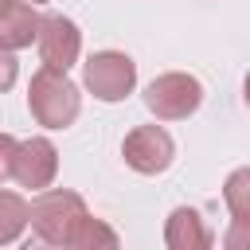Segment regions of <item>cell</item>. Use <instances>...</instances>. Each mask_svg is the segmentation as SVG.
<instances>
[{"mask_svg": "<svg viewBox=\"0 0 250 250\" xmlns=\"http://www.w3.org/2000/svg\"><path fill=\"white\" fill-rule=\"evenodd\" d=\"M27 223H31V230L47 246H78V250L117 246V234L102 219H90L82 195L78 191H66V188L39 191V199L27 207Z\"/></svg>", "mask_w": 250, "mask_h": 250, "instance_id": "1", "label": "cell"}, {"mask_svg": "<svg viewBox=\"0 0 250 250\" xmlns=\"http://www.w3.org/2000/svg\"><path fill=\"white\" fill-rule=\"evenodd\" d=\"M27 227V203L16 191H0V246L16 242Z\"/></svg>", "mask_w": 250, "mask_h": 250, "instance_id": "11", "label": "cell"}, {"mask_svg": "<svg viewBox=\"0 0 250 250\" xmlns=\"http://www.w3.org/2000/svg\"><path fill=\"white\" fill-rule=\"evenodd\" d=\"M227 207L234 215V234L227 238L230 246H238L246 238V227H250V172L238 168L230 180H227Z\"/></svg>", "mask_w": 250, "mask_h": 250, "instance_id": "10", "label": "cell"}, {"mask_svg": "<svg viewBox=\"0 0 250 250\" xmlns=\"http://www.w3.org/2000/svg\"><path fill=\"white\" fill-rule=\"evenodd\" d=\"M121 156H125V164H129L133 172L156 176V172H164V168L172 164L176 145H172V137H168L160 125H137V129L125 137Z\"/></svg>", "mask_w": 250, "mask_h": 250, "instance_id": "6", "label": "cell"}, {"mask_svg": "<svg viewBox=\"0 0 250 250\" xmlns=\"http://www.w3.org/2000/svg\"><path fill=\"white\" fill-rule=\"evenodd\" d=\"M27 105H31V117L47 129H66L78 109H82V98H78V86L66 78V70H55V66H43L31 86H27Z\"/></svg>", "mask_w": 250, "mask_h": 250, "instance_id": "2", "label": "cell"}, {"mask_svg": "<svg viewBox=\"0 0 250 250\" xmlns=\"http://www.w3.org/2000/svg\"><path fill=\"white\" fill-rule=\"evenodd\" d=\"M82 82L94 98L102 102H121L133 94L137 86V62L125 55V51H98L86 59L82 66Z\"/></svg>", "mask_w": 250, "mask_h": 250, "instance_id": "3", "label": "cell"}, {"mask_svg": "<svg viewBox=\"0 0 250 250\" xmlns=\"http://www.w3.org/2000/svg\"><path fill=\"white\" fill-rule=\"evenodd\" d=\"M164 242H168L172 250H203V246H211V230L203 227L199 211H191V207H176V211L168 215Z\"/></svg>", "mask_w": 250, "mask_h": 250, "instance_id": "9", "label": "cell"}, {"mask_svg": "<svg viewBox=\"0 0 250 250\" xmlns=\"http://www.w3.org/2000/svg\"><path fill=\"white\" fill-rule=\"evenodd\" d=\"M12 82H16V55L0 43V94H4Z\"/></svg>", "mask_w": 250, "mask_h": 250, "instance_id": "13", "label": "cell"}, {"mask_svg": "<svg viewBox=\"0 0 250 250\" xmlns=\"http://www.w3.org/2000/svg\"><path fill=\"white\" fill-rule=\"evenodd\" d=\"M199 102H203L199 78H195V74H180V70L152 78L148 90H145V105H148V113H156L160 121L191 117V113L199 109Z\"/></svg>", "mask_w": 250, "mask_h": 250, "instance_id": "4", "label": "cell"}, {"mask_svg": "<svg viewBox=\"0 0 250 250\" xmlns=\"http://www.w3.org/2000/svg\"><path fill=\"white\" fill-rule=\"evenodd\" d=\"M31 4H43V0H31Z\"/></svg>", "mask_w": 250, "mask_h": 250, "instance_id": "15", "label": "cell"}, {"mask_svg": "<svg viewBox=\"0 0 250 250\" xmlns=\"http://www.w3.org/2000/svg\"><path fill=\"white\" fill-rule=\"evenodd\" d=\"M16 137H8V133H0V184L12 176V160H16Z\"/></svg>", "mask_w": 250, "mask_h": 250, "instance_id": "12", "label": "cell"}, {"mask_svg": "<svg viewBox=\"0 0 250 250\" xmlns=\"http://www.w3.org/2000/svg\"><path fill=\"white\" fill-rule=\"evenodd\" d=\"M59 172V152L47 137H31V141H20L16 145V160H12V176L20 180V188H51Z\"/></svg>", "mask_w": 250, "mask_h": 250, "instance_id": "7", "label": "cell"}, {"mask_svg": "<svg viewBox=\"0 0 250 250\" xmlns=\"http://www.w3.org/2000/svg\"><path fill=\"white\" fill-rule=\"evenodd\" d=\"M35 43H39V59H43V66H55V70H70V66L78 62V51H82V35H78L74 20L59 16V12L39 16Z\"/></svg>", "mask_w": 250, "mask_h": 250, "instance_id": "5", "label": "cell"}, {"mask_svg": "<svg viewBox=\"0 0 250 250\" xmlns=\"http://www.w3.org/2000/svg\"><path fill=\"white\" fill-rule=\"evenodd\" d=\"M4 4H8V0H0V12H4Z\"/></svg>", "mask_w": 250, "mask_h": 250, "instance_id": "14", "label": "cell"}, {"mask_svg": "<svg viewBox=\"0 0 250 250\" xmlns=\"http://www.w3.org/2000/svg\"><path fill=\"white\" fill-rule=\"evenodd\" d=\"M35 27H39V12L31 4H23V0H8L4 4V12H0V43L8 51L31 47Z\"/></svg>", "mask_w": 250, "mask_h": 250, "instance_id": "8", "label": "cell"}]
</instances>
